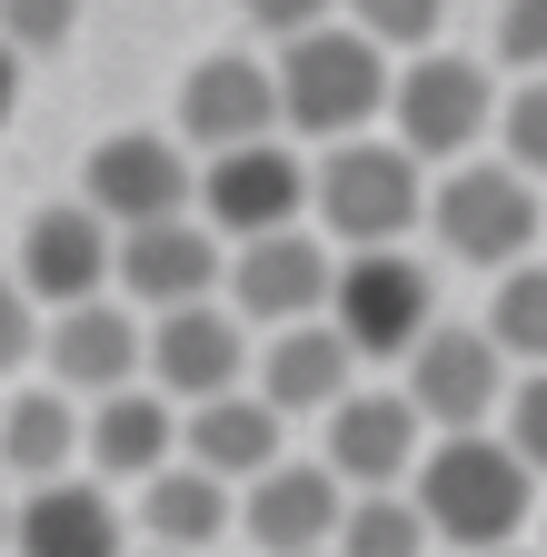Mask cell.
Instances as JSON below:
<instances>
[{
  "label": "cell",
  "instance_id": "6da1fadb",
  "mask_svg": "<svg viewBox=\"0 0 547 557\" xmlns=\"http://www.w3.org/2000/svg\"><path fill=\"white\" fill-rule=\"evenodd\" d=\"M408 498H419V518L458 557H488V547H518L527 537V518H537V468L498 429H468V438H428Z\"/></svg>",
  "mask_w": 547,
  "mask_h": 557
},
{
  "label": "cell",
  "instance_id": "7a4b0ae2",
  "mask_svg": "<svg viewBox=\"0 0 547 557\" xmlns=\"http://www.w3.org/2000/svg\"><path fill=\"white\" fill-rule=\"evenodd\" d=\"M309 220L338 249H408V230L428 220V160L398 129L328 139L319 170H309Z\"/></svg>",
  "mask_w": 547,
  "mask_h": 557
},
{
  "label": "cell",
  "instance_id": "3957f363",
  "mask_svg": "<svg viewBox=\"0 0 547 557\" xmlns=\"http://www.w3.org/2000/svg\"><path fill=\"white\" fill-rule=\"evenodd\" d=\"M388 90H398V70L388 50L359 30V21H328V30H299L279 50V110L299 139H359L369 120H388Z\"/></svg>",
  "mask_w": 547,
  "mask_h": 557
},
{
  "label": "cell",
  "instance_id": "277c9868",
  "mask_svg": "<svg viewBox=\"0 0 547 557\" xmlns=\"http://www.w3.org/2000/svg\"><path fill=\"white\" fill-rule=\"evenodd\" d=\"M428 230L468 269H518L547 239V199L518 160H458V170L428 180Z\"/></svg>",
  "mask_w": 547,
  "mask_h": 557
},
{
  "label": "cell",
  "instance_id": "5b68a950",
  "mask_svg": "<svg viewBox=\"0 0 547 557\" xmlns=\"http://www.w3.org/2000/svg\"><path fill=\"white\" fill-rule=\"evenodd\" d=\"M498 70L488 60H468V50H419V60H398V90H388V129L419 150L428 170H458L477 160V139L498 129Z\"/></svg>",
  "mask_w": 547,
  "mask_h": 557
},
{
  "label": "cell",
  "instance_id": "8992f818",
  "mask_svg": "<svg viewBox=\"0 0 547 557\" xmlns=\"http://www.w3.org/2000/svg\"><path fill=\"white\" fill-rule=\"evenodd\" d=\"M328 319L359 359H408L438 329V278L408 249H349L338 259V289H328Z\"/></svg>",
  "mask_w": 547,
  "mask_h": 557
},
{
  "label": "cell",
  "instance_id": "52a82bcc",
  "mask_svg": "<svg viewBox=\"0 0 547 557\" xmlns=\"http://www.w3.org/2000/svg\"><path fill=\"white\" fill-rule=\"evenodd\" d=\"M398 369H408L398 388L419 398V418H428L438 438H468V429H488V418H508V388H518L508 379L518 359H508L488 329H458V319H438Z\"/></svg>",
  "mask_w": 547,
  "mask_h": 557
},
{
  "label": "cell",
  "instance_id": "ba28073f",
  "mask_svg": "<svg viewBox=\"0 0 547 557\" xmlns=\"http://www.w3.org/2000/svg\"><path fill=\"white\" fill-rule=\"evenodd\" d=\"M80 199L100 209L110 230H150V220H189L199 209V160L189 139H160V129H110L90 170H80Z\"/></svg>",
  "mask_w": 547,
  "mask_h": 557
},
{
  "label": "cell",
  "instance_id": "9c48e42d",
  "mask_svg": "<svg viewBox=\"0 0 547 557\" xmlns=\"http://www.w3.org/2000/svg\"><path fill=\"white\" fill-rule=\"evenodd\" d=\"M199 220H210L229 249L269 239V230H309V160L289 139H249V150L199 160Z\"/></svg>",
  "mask_w": 547,
  "mask_h": 557
},
{
  "label": "cell",
  "instance_id": "30bf717a",
  "mask_svg": "<svg viewBox=\"0 0 547 557\" xmlns=\"http://www.w3.org/2000/svg\"><path fill=\"white\" fill-rule=\"evenodd\" d=\"M40 369H50V388H71V398H120V388L150 379V319L129 309L120 289L80 299V309H50Z\"/></svg>",
  "mask_w": 547,
  "mask_h": 557
},
{
  "label": "cell",
  "instance_id": "8fae6325",
  "mask_svg": "<svg viewBox=\"0 0 547 557\" xmlns=\"http://www.w3.org/2000/svg\"><path fill=\"white\" fill-rule=\"evenodd\" d=\"M289 110H279V60H249V50H210L179 81V139L199 160L220 150H249V139H279Z\"/></svg>",
  "mask_w": 547,
  "mask_h": 557
},
{
  "label": "cell",
  "instance_id": "7c38bea8",
  "mask_svg": "<svg viewBox=\"0 0 547 557\" xmlns=\"http://www.w3.org/2000/svg\"><path fill=\"white\" fill-rule=\"evenodd\" d=\"M328 289H338V259L319 230H269V239H239L229 249V309L249 329H299V319H328Z\"/></svg>",
  "mask_w": 547,
  "mask_h": 557
},
{
  "label": "cell",
  "instance_id": "4fadbf2b",
  "mask_svg": "<svg viewBox=\"0 0 547 557\" xmlns=\"http://www.w3.org/2000/svg\"><path fill=\"white\" fill-rule=\"evenodd\" d=\"M229 289V239L199 220H150V230H120V299L160 319V309H199Z\"/></svg>",
  "mask_w": 547,
  "mask_h": 557
},
{
  "label": "cell",
  "instance_id": "5bb4252c",
  "mask_svg": "<svg viewBox=\"0 0 547 557\" xmlns=\"http://www.w3.org/2000/svg\"><path fill=\"white\" fill-rule=\"evenodd\" d=\"M21 289L40 309H80V299H110L120 289V230L100 220L90 199H50L40 220L21 230Z\"/></svg>",
  "mask_w": 547,
  "mask_h": 557
},
{
  "label": "cell",
  "instance_id": "9a60e30c",
  "mask_svg": "<svg viewBox=\"0 0 547 557\" xmlns=\"http://www.w3.org/2000/svg\"><path fill=\"white\" fill-rule=\"evenodd\" d=\"M319 458L349 478V487H408L428 458V418L408 388H349L319 418Z\"/></svg>",
  "mask_w": 547,
  "mask_h": 557
},
{
  "label": "cell",
  "instance_id": "2e32d148",
  "mask_svg": "<svg viewBox=\"0 0 547 557\" xmlns=\"http://www.w3.org/2000/svg\"><path fill=\"white\" fill-rule=\"evenodd\" d=\"M359 487L338 478L328 458H279L269 478L239 487V528L269 547V557H309V547H338V518H349Z\"/></svg>",
  "mask_w": 547,
  "mask_h": 557
},
{
  "label": "cell",
  "instance_id": "e0dca14e",
  "mask_svg": "<svg viewBox=\"0 0 547 557\" xmlns=\"http://www.w3.org/2000/svg\"><path fill=\"white\" fill-rule=\"evenodd\" d=\"M239 369H249V319L229 299H199V309H160L150 319V388H170L179 408L229 398Z\"/></svg>",
  "mask_w": 547,
  "mask_h": 557
},
{
  "label": "cell",
  "instance_id": "ac0fdd59",
  "mask_svg": "<svg viewBox=\"0 0 547 557\" xmlns=\"http://www.w3.org/2000/svg\"><path fill=\"white\" fill-rule=\"evenodd\" d=\"M129 518L110 498V478H40L21 487V528H11V557H129Z\"/></svg>",
  "mask_w": 547,
  "mask_h": 557
},
{
  "label": "cell",
  "instance_id": "d6986e66",
  "mask_svg": "<svg viewBox=\"0 0 547 557\" xmlns=\"http://www.w3.org/2000/svg\"><path fill=\"white\" fill-rule=\"evenodd\" d=\"M179 458L210 468V478H229V487H249V478H269V468L289 458V408H269L259 388L199 398V408L179 418Z\"/></svg>",
  "mask_w": 547,
  "mask_h": 557
},
{
  "label": "cell",
  "instance_id": "ffe728a7",
  "mask_svg": "<svg viewBox=\"0 0 547 557\" xmlns=\"http://www.w3.org/2000/svg\"><path fill=\"white\" fill-rule=\"evenodd\" d=\"M359 348L338 338V319H299V329H269L259 348V398L269 408H289V418H328L338 398L359 388Z\"/></svg>",
  "mask_w": 547,
  "mask_h": 557
},
{
  "label": "cell",
  "instance_id": "44dd1931",
  "mask_svg": "<svg viewBox=\"0 0 547 557\" xmlns=\"http://www.w3.org/2000/svg\"><path fill=\"white\" fill-rule=\"evenodd\" d=\"M179 418H189V408H179L170 388H150V379L120 388V398H90V448H80V458H90L100 478H129V487H140V478H160V468L179 458Z\"/></svg>",
  "mask_w": 547,
  "mask_h": 557
},
{
  "label": "cell",
  "instance_id": "7402d4cb",
  "mask_svg": "<svg viewBox=\"0 0 547 557\" xmlns=\"http://www.w3.org/2000/svg\"><path fill=\"white\" fill-rule=\"evenodd\" d=\"M90 448V398H71V388H21V398H0V478H21V487H40V478H71V458Z\"/></svg>",
  "mask_w": 547,
  "mask_h": 557
},
{
  "label": "cell",
  "instance_id": "603a6c76",
  "mask_svg": "<svg viewBox=\"0 0 547 557\" xmlns=\"http://www.w3.org/2000/svg\"><path fill=\"white\" fill-rule=\"evenodd\" d=\"M140 537L150 547H179V557H199L220 528H239V498H229V478H210V468H189V458H170L160 478H140Z\"/></svg>",
  "mask_w": 547,
  "mask_h": 557
},
{
  "label": "cell",
  "instance_id": "cb8c5ba5",
  "mask_svg": "<svg viewBox=\"0 0 547 557\" xmlns=\"http://www.w3.org/2000/svg\"><path fill=\"white\" fill-rule=\"evenodd\" d=\"M438 528L419 518V498L408 487H359L349 518H338V557H428Z\"/></svg>",
  "mask_w": 547,
  "mask_h": 557
},
{
  "label": "cell",
  "instance_id": "d4e9b609",
  "mask_svg": "<svg viewBox=\"0 0 547 557\" xmlns=\"http://www.w3.org/2000/svg\"><path fill=\"white\" fill-rule=\"evenodd\" d=\"M488 329L508 359H527V369H547V259H518V269H498V289H488Z\"/></svg>",
  "mask_w": 547,
  "mask_h": 557
},
{
  "label": "cell",
  "instance_id": "484cf974",
  "mask_svg": "<svg viewBox=\"0 0 547 557\" xmlns=\"http://www.w3.org/2000/svg\"><path fill=\"white\" fill-rule=\"evenodd\" d=\"M349 21H359L378 50L419 60V50H438V21H448V0H349Z\"/></svg>",
  "mask_w": 547,
  "mask_h": 557
},
{
  "label": "cell",
  "instance_id": "4316f807",
  "mask_svg": "<svg viewBox=\"0 0 547 557\" xmlns=\"http://www.w3.org/2000/svg\"><path fill=\"white\" fill-rule=\"evenodd\" d=\"M71 30H80V0H0V40L21 60H50Z\"/></svg>",
  "mask_w": 547,
  "mask_h": 557
},
{
  "label": "cell",
  "instance_id": "83f0119b",
  "mask_svg": "<svg viewBox=\"0 0 547 557\" xmlns=\"http://www.w3.org/2000/svg\"><path fill=\"white\" fill-rule=\"evenodd\" d=\"M498 139H508V160H518L527 180H547V70L508 90V110H498Z\"/></svg>",
  "mask_w": 547,
  "mask_h": 557
},
{
  "label": "cell",
  "instance_id": "f1b7e54d",
  "mask_svg": "<svg viewBox=\"0 0 547 557\" xmlns=\"http://www.w3.org/2000/svg\"><path fill=\"white\" fill-rule=\"evenodd\" d=\"M498 60L518 70V81H537V70H547V0H498Z\"/></svg>",
  "mask_w": 547,
  "mask_h": 557
},
{
  "label": "cell",
  "instance_id": "f546056e",
  "mask_svg": "<svg viewBox=\"0 0 547 557\" xmlns=\"http://www.w3.org/2000/svg\"><path fill=\"white\" fill-rule=\"evenodd\" d=\"M498 438H508V448H518V458L547 478V369H527V379L508 388V418H498Z\"/></svg>",
  "mask_w": 547,
  "mask_h": 557
},
{
  "label": "cell",
  "instance_id": "4dcf8cb0",
  "mask_svg": "<svg viewBox=\"0 0 547 557\" xmlns=\"http://www.w3.org/2000/svg\"><path fill=\"white\" fill-rule=\"evenodd\" d=\"M40 329H50V319H40V299L21 289V278H0V379L40 359Z\"/></svg>",
  "mask_w": 547,
  "mask_h": 557
},
{
  "label": "cell",
  "instance_id": "1f68e13d",
  "mask_svg": "<svg viewBox=\"0 0 547 557\" xmlns=\"http://www.w3.org/2000/svg\"><path fill=\"white\" fill-rule=\"evenodd\" d=\"M328 11H338V0H239V21H249V30H269V40L328 30Z\"/></svg>",
  "mask_w": 547,
  "mask_h": 557
},
{
  "label": "cell",
  "instance_id": "d6a6232c",
  "mask_svg": "<svg viewBox=\"0 0 547 557\" xmlns=\"http://www.w3.org/2000/svg\"><path fill=\"white\" fill-rule=\"evenodd\" d=\"M11 110H21V50L0 40V120H11Z\"/></svg>",
  "mask_w": 547,
  "mask_h": 557
},
{
  "label": "cell",
  "instance_id": "836d02e7",
  "mask_svg": "<svg viewBox=\"0 0 547 557\" xmlns=\"http://www.w3.org/2000/svg\"><path fill=\"white\" fill-rule=\"evenodd\" d=\"M11 528H21V498H11V487H0V547H11Z\"/></svg>",
  "mask_w": 547,
  "mask_h": 557
},
{
  "label": "cell",
  "instance_id": "e575fe53",
  "mask_svg": "<svg viewBox=\"0 0 547 557\" xmlns=\"http://www.w3.org/2000/svg\"><path fill=\"white\" fill-rule=\"evenodd\" d=\"M129 557H179V547H150V537H140V547H129Z\"/></svg>",
  "mask_w": 547,
  "mask_h": 557
},
{
  "label": "cell",
  "instance_id": "d590c367",
  "mask_svg": "<svg viewBox=\"0 0 547 557\" xmlns=\"http://www.w3.org/2000/svg\"><path fill=\"white\" fill-rule=\"evenodd\" d=\"M488 557H547V547H488Z\"/></svg>",
  "mask_w": 547,
  "mask_h": 557
},
{
  "label": "cell",
  "instance_id": "8d00e7d4",
  "mask_svg": "<svg viewBox=\"0 0 547 557\" xmlns=\"http://www.w3.org/2000/svg\"><path fill=\"white\" fill-rule=\"evenodd\" d=\"M309 557H338V547H309Z\"/></svg>",
  "mask_w": 547,
  "mask_h": 557
}]
</instances>
